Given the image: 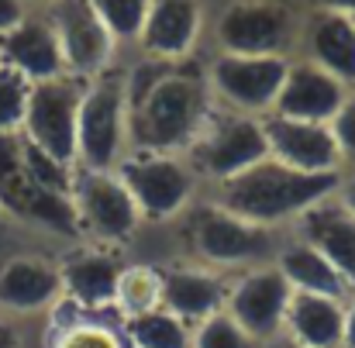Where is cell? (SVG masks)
Listing matches in <instances>:
<instances>
[{"mask_svg": "<svg viewBox=\"0 0 355 348\" xmlns=\"http://www.w3.org/2000/svg\"><path fill=\"white\" fill-rule=\"evenodd\" d=\"M214 97L204 76V62H176L131 104V152L187 155L214 111Z\"/></svg>", "mask_w": 355, "mask_h": 348, "instance_id": "cell-1", "label": "cell"}, {"mask_svg": "<svg viewBox=\"0 0 355 348\" xmlns=\"http://www.w3.org/2000/svg\"><path fill=\"white\" fill-rule=\"evenodd\" d=\"M338 180H342V173L311 176V173H297L276 159H262L259 166L207 190L211 193L207 200L221 204L225 211H232L259 228L290 232L314 204L335 197Z\"/></svg>", "mask_w": 355, "mask_h": 348, "instance_id": "cell-2", "label": "cell"}, {"mask_svg": "<svg viewBox=\"0 0 355 348\" xmlns=\"http://www.w3.org/2000/svg\"><path fill=\"white\" fill-rule=\"evenodd\" d=\"M183 218H187V245L193 255L190 262L207 266L221 276H235V272L272 262L279 238L286 234L259 228L232 211H225L214 200H197Z\"/></svg>", "mask_w": 355, "mask_h": 348, "instance_id": "cell-3", "label": "cell"}, {"mask_svg": "<svg viewBox=\"0 0 355 348\" xmlns=\"http://www.w3.org/2000/svg\"><path fill=\"white\" fill-rule=\"evenodd\" d=\"M131 152V104L121 66L83 83L76 114V169L111 173Z\"/></svg>", "mask_w": 355, "mask_h": 348, "instance_id": "cell-4", "label": "cell"}, {"mask_svg": "<svg viewBox=\"0 0 355 348\" xmlns=\"http://www.w3.org/2000/svg\"><path fill=\"white\" fill-rule=\"evenodd\" d=\"M183 159L190 162V169L197 173L204 190H214V186L228 183L232 176L259 166L262 159H269L262 117L214 107L207 124H204V131L197 134V141L190 145V152Z\"/></svg>", "mask_w": 355, "mask_h": 348, "instance_id": "cell-5", "label": "cell"}, {"mask_svg": "<svg viewBox=\"0 0 355 348\" xmlns=\"http://www.w3.org/2000/svg\"><path fill=\"white\" fill-rule=\"evenodd\" d=\"M214 52L221 55H286L300 38V14L286 0H228L214 17Z\"/></svg>", "mask_w": 355, "mask_h": 348, "instance_id": "cell-6", "label": "cell"}, {"mask_svg": "<svg viewBox=\"0 0 355 348\" xmlns=\"http://www.w3.org/2000/svg\"><path fill=\"white\" fill-rule=\"evenodd\" d=\"M141 221L162 225L183 218L200 200V180L190 169L183 155H162V152H128L118 166Z\"/></svg>", "mask_w": 355, "mask_h": 348, "instance_id": "cell-7", "label": "cell"}, {"mask_svg": "<svg viewBox=\"0 0 355 348\" xmlns=\"http://www.w3.org/2000/svg\"><path fill=\"white\" fill-rule=\"evenodd\" d=\"M290 59L286 55H221L204 62V76L218 107L248 117H269L283 90Z\"/></svg>", "mask_w": 355, "mask_h": 348, "instance_id": "cell-8", "label": "cell"}, {"mask_svg": "<svg viewBox=\"0 0 355 348\" xmlns=\"http://www.w3.org/2000/svg\"><path fill=\"white\" fill-rule=\"evenodd\" d=\"M69 197L76 204L83 241L121 248L145 225L135 200H131V193H128V186H124V180L118 176V169H111V173L76 169Z\"/></svg>", "mask_w": 355, "mask_h": 348, "instance_id": "cell-9", "label": "cell"}, {"mask_svg": "<svg viewBox=\"0 0 355 348\" xmlns=\"http://www.w3.org/2000/svg\"><path fill=\"white\" fill-rule=\"evenodd\" d=\"M45 17L55 28L66 73L73 80L90 83L118 66L121 45L114 42V35L107 31V24L101 21L90 0H55L45 7Z\"/></svg>", "mask_w": 355, "mask_h": 348, "instance_id": "cell-10", "label": "cell"}, {"mask_svg": "<svg viewBox=\"0 0 355 348\" xmlns=\"http://www.w3.org/2000/svg\"><path fill=\"white\" fill-rule=\"evenodd\" d=\"M83 83L73 76H59L49 83H35L28 97V114L21 124V138L52 159L76 166V114H80Z\"/></svg>", "mask_w": 355, "mask_h": 348, "instance_id": "cell-11", "label": "cell"}, {"mask_svg": "<svg viewBox=\"0 0 355 348\" xmlns=\"http://www.w3.org/2000/svg\"><path fill=\"white\" fill-rule=\"evenodd\" d=\"M290 300H293V290H290V283L279 276V269L272 262L228 276L225 311L259 345L276 338V335H283Z\"/></svg>", "mask_w": 355, "mask_h": 348, "instance_id": "cell-12", "label": "cell"}, {"mask_svg": "<svg viewBox=\"0 0 355 348\" xmlns=\"http://www.w3.org/2000/svg\"><path fill=\"white\" fill-rule=\"evenodd\" d=\"M62 300L59 262L42 252H7L0 255V314L14 321H45V314Z\"/></svg>", "mask_w": 355, "mask_h": 348, "instance_id": "cell-13", "label": "cell"}, {"mask_svg": "<svg viewBox=\"0 0 355 348\" xmlns=\"http://www.w3.org/2000/svg\"><path fill=\"white\" fill-rule=\"evenodd\" d=\"M204 42V3L200 0H152L135 52L155 62H190Z\"/></svg>", "mask_w": 355, "mask_h": 348, "instance_id": "cell-14", "label": "cell"}, {"mask_svg": "<svg viewBox=\"0 0 355 348\" xmlns=\"http://www.w3.org/2000/svg\"><path fill=\"white\" fill-rule=\"evenodd\" d=\"M59 276H62V297L80 304L87 314H104L114 307L121 269L128 259H121V248L80 241L73 252L59 255Z\"/></svg>", "mask_w": 355, "mask_h": 348, "instance_id": "cell-15", "label": "cell"}, {"mask_svg": "<svg viewBox=\"0 0 355 348\" xmlns=\"http://www.w3.org/2000/svg\"><path fill=\"white\" fill-rule=\"evenodd\" d=\"M262 128H266L269 159H276L297 173H311V176L342 173V155H338L331 124L269 114L262 117Z\"/></svg>", "mask_w": 355, "mask_h": 348, "instance_id": "cell-16", "label": "cell"}, {"mask_svg": "<svg viewBox=\"0 0 355 348\" xmlns=\"http://www.w3.org/2000/svg\"><path fill=\"white\" fill-rule=\"evenodd\" d=\"M0 62L7 69L21 73L31 87L59 80V76H69L62 49H59V38H55V28L45 17V10H31L17 28L0 35Z\"/></svg>", "mask_w": 355, "mask_h": 348, "instance_id": "cell-17", "label": "cell"}, {"mask_svg": "<svg viewBox=\"0 0 355 348\" xmlns=\"http://www.w3.org/2000/svg\"><path fill=\"white\" fill-rule=\"evenodd\" d=\"M297 59L314 62L318 69L331 73L345 87L355 90V24L352 17L335 10L311 7L300 17V38H297Z\"/></svg>", "mask_w": 355, "mask_h": 348, "instance_id": "cell-18", "label": "cell"}, {"mask_svg": "<svg viewBox=\"0 0 355 348\" xmlns=\"http://www.w3.org/2000/svg\"><path fill=\"white\" fill-rule=\"evenodd\" d=\"M159 286H162V311L176 314L190 328L218 311H225L228 297V276L197 266V262H173L159 269Z\"/></svg>", "mask_w": 355, "mask_h": 348, "instance_id": "cell-19", "label": "cell"}, {"mask_svg": "<svg viewBox=\"0 0 355 348\" xmlns=\"http://www.w3.org/2000/svg\"><path fill=\"white\" fill-rule=\"evenodd\" d=\"M349 94H352V87H345L331 73L318 69L314 62L290 59V69H286V80H283V90L276 97L272 114L293 117V121L331 124V117L338 114V107L345 104Z\"/></svg>", "mask_w": 355, "mask_h": 348, "instance_id": "cell-20", "label": "cell"}, {"mask_svg": "<svg viewBox=\"0 0 355 348\" xmlns=\"http://www.w3.org/2000/svg\"><path fill=\"white\" fill-rule=\"evenodd\" d=\"M290 232L297 238H304L307 245H314L335 266V272L345 279V286L352 293L355 290V218L335 197L314 204Z\"/></svg>", "mask_w": 355, "mask_h": 348, "instance_id": "cell-21", "label": "cell"}, {"mask_svg": "<svg viewBox=\"0 0 355 348\" xmlns=\"http://www.w3.org/2000/svg\"><path fill=\"white\" fill-rule=\"evenodd\" d=\"M272 266L279 269V276L290 283L293 293H321V297H349L345 279L335 272V266L304 238L286 232L279 238V248L272 255Z\"/></svg>", "mask_w": 355, "mask_h": 348, "instance_id": "cell-22", "label": "cell"}, {"mask_svg": "<svg viewBox=\"0 0 355 348\" xmlns=\"http://www.w3.org/2000/svg\"><path fill=\"white\" fill-rule=\"evenodd\" d=\"M283 335L307 348H342L345 335V300L321 293H293Z\"/></svg>", "mask_w": 355, "mask_h": 348, "instance_id": "cell-23", "label": "cell"}, {"mask_svg": "<svg viewBox=\"0 0 355 348\" xmlns=\"http://www.w3.org/2000/svg\"><path fill=\"white\" fill-rule=\"evenodd\" d=\"M17 221L52 234V238H62V241H76V245L83 241L76 204H73L69 193H52V190H35L31 186V197H28V204H24Z\"/></svg>", "mask_w": 355, "mask_h": 348, "instance_id": "cell-24", "label": "cell"}, {"mask_svg": "<svg viewBox=\"0 0 355 348\" xmlns=\"http://www.w3.org/2000/svg\"><path fill=\"white\" fill-rule=\"evenodd\" d=\"M159 300H162L159 266H148V262H128V266L121 269L111 317H114V321H128V317L148 314V311L162 307Z\"/></svg>", "mask_w": 355, "mask_h": 348, "instance_id": "cell-25", "label": "cell"}, {"mask_svg": "<svg viewBox=\"0 0 355 348\" xmlns=\"http://www.w3.org/2000/svg\"><path fill=\"white\" fill-rule=\"evenodd\" d=\"M118 328L128 348H190V324L162 307L118 321Z\"/></svg>", "mask_w": 355, "mask_h": 348, "instance_id": "cell-26", "label": "cell"}, {"mask_svg": "<svg viewBox=\"0 0 355 348\" xmlns=\"http://www.w3.org/2000/svg\"><path fill=\"white\" fill-rule=\"evenodd\" d=\"M31 197V183L24 176L21 134H0V211L7 221H17Z\"/></svg>", "mask_w": 355, "mask_h": 348, "instance_id": "cell-27", "label": "cell"}, {"mask_svg": "<svg viewBox=\"0 0 355 348\" xmlns=\"http://www.w3.org/2000/svg\"><path fill=\"white\" fill-rule=\"evenodd\" d=\"M45 348H128L118 321L104 314H87L69 328L45 331Z\"/></svg>", "mask_w": 355, "mask_h": 348, "instance_id": "cell-28", "label": "cell"}, {"mask_svg": "<svg viewBox=\"0 0 355 348\" xmlns=\"http://www.w3.org/2000/svg\"><path fill=\"white\" fill-rule=\"evenodd\" d=\"M121 49H135L152 0H90Z\"/></svg>", "mask_w": 355, "mask_h": 348, "instance_id": "cell-29", "label": "cell"}, {"mask_svg": "<svg viewBox=\"0 0 355 348\" xmlns=\"http://www.w3.org/2000/svg\"><path fill=\"white\" fill-rule=\"evenodd\" d=\"M21 155H24V176L35 190H52V193H69L73 190L76 166H66V162L52 159L49 152L28 145L24 138H21Z\"/></svg>", "mask_w": 355, "mask_h": 348, "instance_id": "cell-30", "label": "cell"}, {"mask_svg": "<svg viewBox=\"0 0 355 348\" xmlns=\"http://www.w3.org/2000/svg\"><path fill=\"white\" fill-rule=\"evenodd\" d=\"M190 348H259V342L228 311H218L190 328Z\"/></svg>", "mask_w": 355, "mask_h": 348, "instance_id": "cell-31", "label": "cell"}, {"mask_svg": "<svg viewBox=\"0 0 355 348\" xmlns=\"http://www.w3.org/2000/svg\"><path fill=\"white\" fill-rule=\"evenodd\" d=\"M28 97H31V83L21 73L0 66V134H21Z\"/></svg>", "mask_w": 355, "mask_h": 348, "instance_id": "cell-32", "label": "cell"}, {"mask_svg": "<svg viewBox=\"0 0 355 348\" xmlns=\"http://www.w3.org/2000/svg\"><path fill=\"white\" fill-rule=\"evenodd\" d=\"M331 134H335V145L342 155V173L355 169V90L345 97L338 114L331 117Z\"/></svg>", "mask_w": 355, "mask_h": 348, "instance_id": "cell-33", "label": "cell"}, {"mask_svg": "<svg viewBox=\"0 0 355 348\" xmlns=\"http://www.w3.org/2000/svg\"><path fill=\"white\" fill-rule=\"evenodd\" d=\"M0 348H28V321L0 314Z\"/></svg>", "mask_w": 355, "mask_h": 348, "instance_id": "cell-34", "label": "cell"}, {"mask_svg": "<svg viewBox=\"0 0 355 348\" xmlns=\"http://www.w3.org/2000/svg\"><path fill=\"white\" fill-rule=\"evenodd\" d=\"M28 14H31V7L24 0H0V35H7L10 28H17Z\"/></svg>", "mask_w": 355, "mask_h": 348, "instance_id": "cell-35", "label": "cell"}, {"mask_svg": "<svg viewBox=\"0 0 355 348\" xmlns=\"http://www.w3.org/2000/svg\"><path fill=\"white\" fill-rule=\"evenodd\" d=\"M335 200L355 218V169H345L342 180H338V190H335Z\"/></svg>", "mask_w": 355, "mask_h": 348, "instance_id": "cell-36", "label": "cell"}, {"mask_svg": "<svg viewBox=\"0 0 355 348\" xmlns=\"http://www.w3.org/2000/svg\"><path fill=\"white\" fill-rule=\"evenodd\" d=\"M342 348H355V290L345 297V335H342Z\"/></svg>", "mask_w": 355, "mask_h": 348, "instance_id": "cell-37", "label": "cell"}, {"mask_svg": "<svg viewBox=\"0 0 355 348\" xmlns=\"http://www.w3.org/2000/svg\"><path fill=\"white\" fill-rule=\"evenodd\" d=\"M311 7H318V10H335V14H345V17H355V0H311Z\"/></svg>", "mask_w": 355, "mask_h": 348, "instance_id": "cell-38", "label": "cell"}, {"mask_svg": "<svg viewBox=\"0 0 355 348\" xmlns=\"http://www.w3.org/2000/svg\"><path fill=\"white\" fill-rule=\"evenodd\" d=\"M259 348H307V345H300V342H293L290 335H276V338H269V342H262Z\"/></svg>", "mask_w": 355, "mask_h": 348, "instance_id": "cell-39", "label": "cell"}, {"mask_svg": "<svg viewBox=\"0 0 355 348\" xmlns=\"http://www.w3.org/2000/svg\"><path fill=\"white\" fill-rule=\"evenodd\" d=\"M24 3H28L31 10H45V7H49V3H55V0H24Z\"/></svg>", "mask_w": 355, "mask_h": 348, "instance_id": "cell-40", "label": "cell"}, {"mask_svg": "<svg viewBox=\"0 0 355 348\" xmlns=\"http://www.w3.org/2000/svg\"><path fill=\"white\" fill-rule=\"evenodd\" d=\"M3 221H7V218H3V211H0V225H3Z\"/></svg>", "mask_w": 355, "mask_h": 348, "instance_id": "cell-41", "label": "cell"}, {"mask_svg": "<svg viewBox=\"0 0 355 348\" xmlns=\"http://www.w3.org/2000/svg\"><path fill=\"white\" fill-rule=\"evenodd\" d=\"M352 24H355V17H352Z\"/></svg>", "mask_w": 355, "mask_h": 348, "instance_id": "cell-42", "label": "cell"}, {"mask_svg": "<svg viewBox=\"0 0 355 348\" xmlns=\"http://www.w3.org/2000/svg\"><path fill=\"white\" fill-rule=\"evenodd\" d=\"M0 66H3V62H0Z\"/></svg>", "mask_w": 355, "mask_h": 348, "instance_id": "cell-43", "label": "cell"}]
</instances>
